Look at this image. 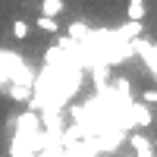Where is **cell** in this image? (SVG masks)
<instances>
[{"instance_id":"5b68a950","label":"cell","mask_w":157,"mask_h":157,"mask_svg":"<svg viewBox=\"0 0 157 157\" xmlns=\"http://www.w3.org/2000/svg\"><path fill=\"white\" fill-rule=\"evenodd\" d=\"M63 0H41V16H50V19H57L60 13H63Z\"/></svg>"},{"instance_id":"3957f363","label":"cell","mask_w":157,"mask_h":157,"mask_svg":"<svg viewBox=\"0 0 157 157\" xmlns=\"http://www.w3.org/2000/svg\"><path fill=\"white\" fill-rule=\"evenodd\" d=\"M10 32H13V38H16V41H29L32 22L25 19V16H16V19H13V25H10Z\"/></svg>"},{"instance_id":"6da1fadb","label":"cell","mask_w":157,"mask_h":157,"mask_svg":"<svg viewBox=\"0 0 157 157\" xmlns=\"http://www.w3.org/2000/svg\"><path fill=\"white\" fill-rule=\"evenodd\" d=\"M129 116H132V123H135L138 129H148V126L154 123V113H151V107H148L145 101L132 104V107H129Z\"/></svg>"},{"instance_id":"52a82bcc","label":"cell","mask_w":157,"mask_h":157,"mask_svg":"<svg viewBox=\"0 0 157 157\" xmlns=\"http://www.w3.org/2000/svg\"><path fill=\"white\" fill-rule=\"evenodd\" d=\"M141 101H145L148 107H157V88H145L141 91Z\"/></svg>"},{"instance_id":"8992f818","label":"cell","mask_w":157,"mask_h":157,"mask_svg":"<svg viewBox=\"0 0 157 157\" xmlns=\"http://www.w3.org/2000/svg\"><path fill=\"white\" fill-rule=\"evenodd\" d=\"M35 29H41V32H47V35H57V32H60V22L50 19V16H38V19H35Z\"/></svg>"},{"instance_id":"7a4b0ae2","label":"cell","mask_w":157,"mask_h":157,"mask_svg":"<svg viewBox=\"0 0 157 157\" xmlns=\"http://www.w3.org/2000/svg\"><path fill=\"white\" fill-rule=\"evenodd\" d=\"M129 145H132L135 157H157V151H154V145H151V138L141 135V132H135L132 138H129Z\"/></svg>"},{"instance_id":"277c9868","label":"cell","mask_w":157,"mask_h":157,"mask_svg":"<svg viewBox=\"0 0 157 157\" xmlns=\"http://www.w3.org/2000/svg\"><path fill=\"white\" fill-rule=\"evenodd\" d=\"M145 16H148V3H145V0H129V6H126V19L141 22Z\"/></svg>"}]
</instances>
